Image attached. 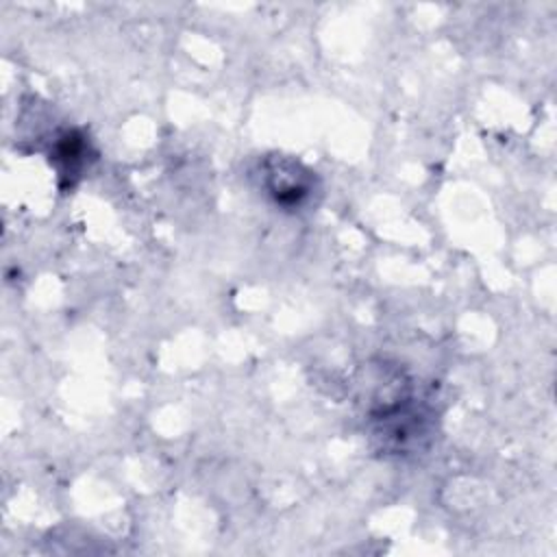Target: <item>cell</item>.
<instances>
[{
  "label": "cell",
  "mask_w": 557,
  "mask_h": 557,
  "mask_svg": "<svg viewBox=\"0 0 557 557\" xmlns=\"http://www.w3.org/2000/svg\"><path fill=\"white\" fill-rule=\"evenodd\" d=\"M392 383H379L368 396V426L383 455H413L426 448L435 433L433 407L416 394L413 381L392 372Z\"/></svg>",
  "instance_id": "obj_1"
},
{
  "label": "cell",
  "mask_w": 557,
  "mask_h": 557,
  "mask_svg": "<svg viewBox=\"0 0 557 557\" xmlns=\"http://www.w3.org/2000/svg\"><path fill=\"white\" fill-rule=\"evenodd\" d=\"M259 187L283 211L305 209L318 191V176L287 154H265L257 165Z\"/></svg>",
  "instance_id": "obj_2"
},
{
  "label": "cell",
  "mask_w": 557,
  "mask_h": 557,
  "mask_svg": "<svg viewBox=\"0 0 557 557\" xmlns=\"http://www.w3.org/2000/svg\"><path fill=\"white\" fill-rule=\"evenodd\" d=\"M89 141L83 133L78 131H65L59 135V139L52 146L50 152V165L57 168L61 178L70 181V187L74 185V181L81 176V172L87 165V157H89Z\"/></svg>",
  "instance_id": "obj_3"
}]
</instances>
